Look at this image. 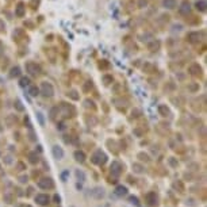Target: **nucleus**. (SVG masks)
<instances>
[{"instance_id":"6","label":"nucleus","mask_w":207,"mask_h":207,"mask_svg":"<svg viewBox=\"0 0 207 207\" xmlns=\"http://www.w3.org/2000/svg\"><path fill=\"white\" fill-rule=\"evenodd\" d=\"M196 8H198V10H200V11H205L206 10V3H205V0H200V2H198L196 3Z\"/></svg>"},{"instance_id":"8","label":"nucleus","mask_w":207,"mask_h":207,"mask_svg":"<svg viewBox=\"0 0 207 207\" xmlns=\"http://www.w3.org/2000/svg\"><path fill=\"white\" fill-rule=\"evenodd\" d=\"M37 199L39 200L41 205H46V202H49V198L48 196H38Z\"/></svg>"},{"instance_id":"10","label":"nucleus","mask_w":207,"mask_h":207,"mask_svg":"<svg viewBox=\"0 0 207 207\" xmlns=\"http://www.w3.org/2000/svg\"><path fill=\"white\" fill-rule=\"evenodd\" d=\"M76 157H78V161H83V160H84V154L83 153H76Z\"/></svg>"},{"instance_id":"12","label":"nucleus","mask_w":207,"mask_h":207,"mask_svg":"<svg viewBox=\"0 0 207 207\" xmlns=\"http://www.w3.org/2000/svg\"><path fill=\"white\" fill-rule=\"evenodd\" d=\"M0 48H2V43H0Z\"/></svg>"},{"instance_id":"5","label":"nucleus","mask_w":207,"mask_h":207,"mask_svg":"<svg viewBox=\"0 0 207 207\" xmlns=\"http://www.w3.org/2000/svg\"><path fill=\"white\" fill-rule=\"evenodd\" d=\"M180 12H182V14H187V12H189V4H188L187 2L183 3V4H182V8H180Z\"/></svg>"},{"instance_id":"2","label":"nucleus","mask_w":207,"mask_h":207,"mask_svg":"<svg viewBox=\"0 0 207 207\" xmlns=\"http://www.w3.org/2000/svg\"><path fill=\"white\" fill-rule=\"evenodd\" d=\"M43 92H45V96H52L53 95V89H52V85H48V84H43Z\"/></svg>"},{"instance_id":"1","label":"nucleus","mask_w":207,"mask_h":207,"mask_svg":"<svg viewBox=\"0 0 207 207\" xmlns=\"http://www.w3.org/2000/svg\"><path fill=\"white\" fill-rule=\"evenodd\" d=\"M27 69H28V72H30L31 75H38L39 73V66H37L35 64H33V62H30V64H27Z\"/></svg>"},{"instance_id":"3","label":"nucleus","mask_w":207,"mask_h":207,"mask_svg":"<svg viewBox=\"0 0 207 207\" xmlns=\"http://www.w3.org/2000/svg\"><path fill=\"white\" fill-rule=\"evenodd\" d=\"M15 14H16L18 16H23V14H25V7H23V3H19V4H18Z\"/></svg>"},{"instance_id":"7","label":"nucleus","mask_w":207,"mask_h":207,"mask_svg":"<svg viewBox=\"0 0 207 207\" xmlns=\"http://www.w3.org/2000/svg\"><path fill=\"white\" fill-rule=\"evenodd\" d=\"M53 152H54V156L57 157V159H61V157H62V150L61 149H58V146H54V149H53Z\"/></svg>"},{"instance_id":"4","label":"nucleus","mask_w":207,"mask_h":207,"mask_svg":"<svg viewBox=\"0 0 207 207\" xmlns=\"http://www.w3.org/2000/svg\"><path fill=\"white\" fill-rule=\"evenodd\" d=\"M164 5L167 8H175L176 7V0H164Z\"/></svg>"},{"instance_id":"11","label":"nucleus","mask_w":207,"mask_h":207,"mask_svg":"<svg viewBox=\"0 0 207 207\" xmlns=\"http://www.w3.org/2000/svg\"><path fill=\"white\" fill-rule=\"evenodd\" d=\"M20 84H22V85H27L28 80H27V78H22V80H20Z\"/></svg>"},{"instance_id":"9","label":"nucleus","mask_w":207,"mask_h":207,"mask_svg":"<svg viewBox=\"0 0 207 207\" xmlns=\"http://www.w3.org/2000/svg\"><path fill=\"white\" fill-rule=\"evenodd\" d=\"M30 94L33 96H37L38 95V88H35V87H31V88H30Z\"/></svg>"}]
</instances>
